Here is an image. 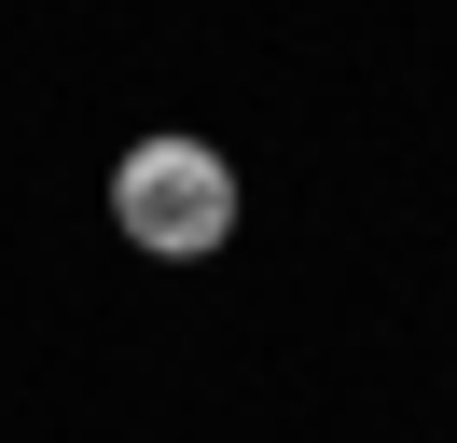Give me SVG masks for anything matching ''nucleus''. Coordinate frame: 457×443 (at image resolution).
<instances>
[{
    "instance_id": "f257e3e1",
    "label": "nucleus",
    "mask_w": 457,
    "mask_h": 443,
    "mask_svg": "<svg viewBox=\"0 0 457 443\" xmlns=\"http://www.w3.org/2000/svg\"><path fill=\"white\" fill-rule=\"evenodd\" d=\"M112 222L153 263H208V249L236 236V166L208 153V138H139V153L112 166Z\"/></svg>"
}]
</instances>
